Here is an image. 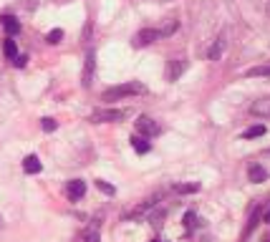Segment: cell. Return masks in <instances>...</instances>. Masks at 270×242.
<instances>
[{
	"label": "cell",
	"instance_id": "21",
	"mask_svg": "<svg viewBox=\"0 0 270 242\" xmlns=\"http://www.w3.org/2000/svg\"><path fill=\"white\" fill-rule=\"evenodd\" d=\"M61 38H63V30H61V28H53V30H51V33L46 36V40H48L51 45H56V43H61Z\"/></svg>",
	"mask_w": 270,
	"mask_h": 242
},
{
	"label": "cell",
	"instance_id": "8",
	"mask_svg": "<svg viewBox=\"0 0 270 242\" xmlns=\"http://www.w3.org/2000/svg\"><path fill=\"white\" fill-rule=\"evenodd\" d=\"M0 23H3V28H5V33H8L10 38L21 33V20L16 18V15H3V18H0Z\"/></svg>",
	"mask_w": 270,
	"mask_h": 242
},
{
	"label": "cell",
	"instance_id": "7",
	"mask_svg": "<svg viewBox=\"0 0 270 242\" xmlns=\"http://www.w3.org/2000/svg\"><path fill=\"white\" fill-rule=\"evenodd\" d=\"M66 194L71 197L73 202L81 200V197L86 194V182H83V179H71L68 184H66Z\"/></svg>",
	"mask_w": 270,
	"mask_h": 242
},
{
	"label": "cell",
	"instance_id": "9",
	"mask_svg": "<svg viewBox=\"0 0 270 242\" xmlns=\"http://www.w3.org/2000/svg\"><path fill=\"white\" fill-rule=\"evenodd\" d=\"M185 68H187V60H182V58H174V60H169V71H167V79H169V81H177L179 76L185 73Z\"/></svg>",
	"mask_w": 270,
	"mask_h": 242
},
{
	"label": "cell",
	"instance_id": "12",
	"mask_svg": "<svg viewBox=\"0 0 270 242\" xmlns=\"http://www.w3.org/2000/svg\"><path fill=\"white\" fill-rule=\"evenodd\" d=\"M222 51H225V38H222V36H217V38H215V43L207 48V58H209V60H217V58L222 56Z\"/></svg>",
	"mask_w": 270,
	"mask_h": 242
},
{
	"label": "cell",
	"instance_id": "25",
	"mask_svg": "<svg viewBox=\"0 0 270 242\" xmlns=\"http://www.w3.org/2000/svg\"><path fill=\"white\" fill-rule=\"evenodd\" d=\"M13 63H16V66H18V68H23V66H25V63H28V56H18V58H16V60H13Z\"/></svg>",
	"mask_w": 270,
	"mask_h": 242
},
{
	"label": "cell",
	"instance_id": "5",
	"mask_svg": "<svg viewBox=\"0 0 270 242\" xmlns=\"http://www.w3.org/2000/svg\"><path fill=\"white\" fill-rule=\"evenodd\" d=\"M159 38H162V33H159L157 28H144V30H139V33L134 36V45L142 48V45H149V43H154Z\"/></svg>",
	"mask_w": 270,
	"mask_h": 242
},
{
	"label": "cell",
	"instance_id": "6",
	"mask_svg": "<svg viewBox=\"0 0 270 242\" xmlns=\"http://www.w3.org/2000/svg\"><path fill=\"white\" fill-rule=\"evenodd\" d=\"M94 71H96V53L88 51L86 53V63H83V86L86 88L94 83Z\"/></svg>",
	"mask_w": 270,
	"mask_h": 242
},
{
	"label": "cell",
	"instance_id": "17",
	"mask_svg": "<svg viewBox=\"0 0 270 242\" xmlns=\"http://www.w3.org/2000/svg\"><path fill=\"white\" fill-rule=\"evenodd\" d=\"M248 79H258V76H270V66H258V68H250L245 71Z\"/></svg>",
	"mask_w": 270,
	"mask_h": 242
},
{
	"label": "cell",
	"instance_id": "26",
	"mask_svg": "<svg viewBox=\"0 0 270 242\" xmlns=\"http://www.w3.org/2000/svg\"><path fill=\"white\" fill-rule=\"evenodd\" d=\"M263 222H270V207L263 212Z\"/></svg>",
	"mask_w": 270,
	"mask_h": 242
},
{
	"label": "cell",
	"instance_id": "19",
	"mask_svg": "<svg viewBox=\"0 0 270 242\" xmlns=\"http://www.w3.org/2000/svg\"><path fill=\"white\" fill-rule=\"evenodd\" d=\"M182 222H185V230H187V232H192L194 227H197V215H194V212H187Z\"/></svg>",
	"mask_w": 270,
	"mask_h": 242
},
{
	"label": "cell",
	"instance_id": "16",
	"mask_svg": "<svg viewBox=\"0 0 270 242\" xmlns=\"http://www.w3.org/2000/svg\"><path fill=\"white\" fill-rule=\"evenodd\" d=\"M3 51H5V58H10V60L18 58V45H16V40H13V38H8L3 43Z\"/></svg>",
	"mask_w": 270,
	"mask_h": 242
},
{
	"label": "cell",
	"instance_id": "3",
	"mask_svg": "<svg viewBox=\"0 0 270 242\" xmlns=\"http://www.w3.org/2000/svg\"><path fill=\"white\" fill-rule=\"evenodd\" d=\"M137 131H139V136H144V139H152V136H157L162 129H159V124H157L154 119L139 116V121H137Z\"/></svg>",
	"mask_w": 270,
	"mask_h": 242
},
{
	"label": "cell",
	"instance_id": "4",
	"mask_svg": "<svg viewBox=\"0 0 270 242\" xmlns=\"http://www.w3.org/2000/svg\"><path fill=\"white\" fill-rule=\"evenodd\" d=\"M162 197H164L162 192H154L152 197H149V200H144V202H142V204H139L137 209H134L129 217H144V215H149V212H152V209H154V207L159 204V200H162Z\"/></svg>",
	"mask_w": 270,
	"mask_h": 242
},
{
	"label": "cell",
	"instance_id": "20",
	"mask_svg": "<svg viewBox=\"0 0 270 242\" xmlns=\"http://www.w3.org/2000/svg\"><path fill=\"white\" fill-rule=\"evenodd\" d=\"M174 189L182 194H192V192H200V184L197 182H192V184H174Z\"/></svg>",
	"mask_w": 270,
	"mask_h": 242
},
{
	"label": "cell",
	"instance_id": "1",
	"mask_svg": "<svg viewBox=\"0 0 270 242\" xmlns=\"http://www.w3.org/2000/svg\"><path fill=\"white\" fill-rule=\"evenodd\" d=\"M146 86L139 83V81H126V83H119V86H111L101 94V101H122V99H129V96H139L144 94Z\"/></svg>",
	"mask_w": 270,
	"mask_h": 242
},
{
	"label": "cell",
	"instance_id": "11",
	"mask_svg": "<svg viewBox=\"0 0 270 242\" xmlns=\"http://www.w3.org/2000/svg\"><path fill=\"white\" fill-rule=\"evenodd\" d=\"M23 169H25L28 174H38V172L43 169V164H41V159H38L36 154H28V157L23 159Z\"/></svg>",
	"mask_w": 270,
	"mask_h": 242
},
{
	"label": "cell",
	"instance_id": "14",
	"mask_svg": "<svg viewBox=\"0 0 270 242\" xmlns=\"http://www.w3.org/2000/svg\"><path fill=\"white\" fill-rule=\"evenodd\" d=\"M131 146H134V151H137V154H146V151L152 149L149 139H144V136H139V134H134V136H131Z\"/></svg>",
	"mask_w": 270,
	"mask_h": 242
},
{
	"label": "cell",
	"instance_id": "13",
	"mask_svg": "<svg viewBox=\"0 0 270 242\" xmlns=\"http://www.w3.org/2000/svg\"><path fill=\"white\" fill-rule=\"evenodd\" d=\"M250 111H252L255 116H270V96H268V99H260V101H255V103L250 106Z\"/></svg>",
	"mask_w": 270,
	"mask_h": 242
},
{
	"label": "cell",
	"instance_id": "22",
	"mask_svg": "<svg viewBox=\"0 0 270 242\" xmlns=\"http://www.w3.org/2000/svg\"><path fill=\"white\" fill-rule=\"evenodd\" d=\"M81 240H86V242H99V230H96V224L88 227V230L81 235Z\"/></svg>",
	"mask_w": 270,
	"mask_h": 242
},
{
	"label": "cell",
	"instance_id": "18",
	"mask_svg": "<svg viewBox=\"0 0 270 242\" xmlns=\"http://www.w3.org/2000/svg\"><path fill=\"white\" fill-rule=\"evenodd\" d=\"M258 220H260V209L255 207L252 209V215H250V220H248V227H245V235H250L252 230H255V224H258Z\"/></svg>",
	"mask_w": 270,
	"mask_h": 242
},
{
	"label": "cell",
	"instance_id": "24",
	"mask_svg": "<svg viewBox=\"0 0 270 242\" xmlns=\"http://www.w3.org/2000/svg\"><path fill=\"white\" fill-rule=\"evenodd\" d=\"M96 187L101 189V192H106V194H114L116 189L111 187V184H106V182H104V179H96Z\"/></svg>",
	"mask_w": 270,
	"mask_h": 242
},
{
	"label": "cell",
	"instance_id": "2",
	"mask_svg": "<svg viewBox=\"0 0 270 242\" xmlns=\"http://www.w3.org/2000/svg\"><path fill=\"white\" fill-rule=\"evenodd\" d=\"M129 116V109H101L91 114L94 124H116V121H124Z\"/></svg>",
	"mask_w": 270,
	"mask_h": 242
},
{
	"label": "cell",
	"instance_id": "23",
	"mask_svg": "<svg viewBox=\"0 0 270 242\" xmlns=\"http://www.w3.org/2000/svg\"><path fill=\"white\" fill-rule=\"evenodd\" d=\"M56 126H58L56 119H48V116L41 119V129H43V131H56Z\"/></svg>",
	"mask_w": 270,
	"mask_h": 242
},
{
	"label": "cell",
	"instance_id": "15",
	"mask_svg": "<svg viewBox=\"0 0 270 242\" xmlns=\"http://www.w3.org/2000/svg\"><path fill=\"white\" fill-rule=\"evenodd\" d=\"M265 131H268L265 124H255V126H250V129L243 131V139H258V136H263Z\"/></svg>",
	"mask_w": 270,
	"mask_h": 242
},
{
	"label": "cell",
	"instance_id": "27",
	"mask_svg": "<svg viewBox=\"0 0 270 242\" xmlns=\"http://www.w3.org/2000/svg\"><path fill=\"white\" fill-rule=\"evenodd\" d=\"M263 242H270V235H268V237H265V240H263Z\"/></svg>",
	"mask_w": 270,
	"mask_h": 242
},
{
	"label": "cell",
	"instance_id": "10",
	"mask_svg": "<svg viewBox=\"0 0 270 242\" xmlns=\"http://www.w3.org/2000/svg\"><path fill=\"white\" fill-rule=\"evenodd\" d=\"M248 179L252 182V184H260V182L268 179V172L263 169V164H250L248 166Z\"/></svg>",
	"mask_w": 270,
	"mask_h": 242
},
{
	"label": "cell",
	"instance_id": "28",
	"mask_svg": "<svg viewBox=\"0 0 270 242\" xmlns=\"http://www.w3.org/2000/svg\"><path fill=\"white\" fill-rule=\"evenodd\" d=\"M154 242H162V240H154Z\"/></svg>",
	"mask_w": 270,
	"mask_h": 242
}]
</instances>
